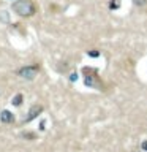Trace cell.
<instances>
[{"label":"cell","instance_id":"3","mask_svg":"<svg viewBox=\"0 0 147 152\" xmlns=\"http://www.w3.org/2000/svg\"><path fill=\"white\" fill-rule=\"evenodd\" d=\"M0 121H2L3 124H9L14 121V116L9 111H2V114H0Z\"/></svg>","mask_w":147,"mask_h":152},{"label":"cell","instance_id":"2","mask_svg":"<svg viewBox=\"0 0 147 152\" xmlns=\"http://www.w3.org/2000/svg\"><path fill=\"white\" fill-rule=\"evenodd\" d=\"M38 65H27V66H24V68L19 70V76H22V78H25V79H33L36 76L38 73Z\"/></svg>","mask_w":147,"mask_h":152},{"label":"cell","instance_id":"5","mask_svg":"<svg viewBox=\"0 0 147 152\" xmlns=\"http://www.w3.org/2000/svg\"><path fill=\"white\" fill-rule=\"evenodd\" d=\"M21 100H22V97H21V95H16V97H14L13 98V104H16V106H19V104H21Z\"/></svg>","mask_w":147,"mask_h":152},{"label":"cell","instance_id":"4","mask_svg":"<svg viewBox=\"0 0 147 152\" xmlns=\"http://www.w3.org/2000/svg\"><path fill=\"white\" fill-rule=\"evenodd\" d=\"M41 109H43L41 106H38V104H35V106H33V108L30 109V113H28V114H30V116H28V117L25 119V122L32 121L33 117H36V114H38V113H41Z\"/></svg>","mask_w":147,"mask_h":152},{"label":"cell","instance_id":"1","mask_svg":"<svg viewBox=\"0 0 147 152\" xmlns=\"http://www.w3.org/2000/svg\"><path fill=\"white\" fill-rule=\"evenodd\" d=\"M11 8L19 16H32L35 13V5L32 3V0H16Z\"/></svg>","mask_w":147,"mask_h":152}]
</instances>
